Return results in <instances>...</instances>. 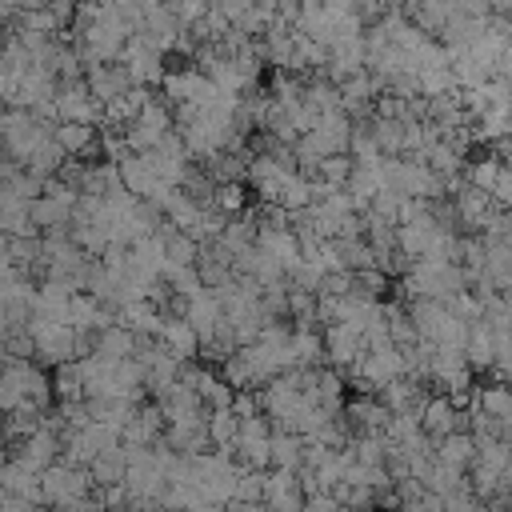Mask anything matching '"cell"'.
<instances>
[{"label":"cell","instance_id":"7a4b0ae2","mask_svg":"<svg viewBox=\"0 0 512 512\" xmlns=\"http://www.w3.org/2000/svg\"><path fill=\"white\" fill-rule=\"evenodd\" d=\"M300 460H304V432L272 428V440H268V468H300Z\"/></svg>","mask_w":512,"mask_h":512},{"label":"cell","instance_id":"277c9868","mask_svg":"<svg viewBox=\"0 0 512 512\" xmlns=\"http://www.w3.org/2000/svg\"><path fill=\"white\" fill-rule=\"evenodd\" d=\"M392 4H404V8H416L420 0H392Z\"/></svg>","mask_w":512,"mask_h":512},{"label":"cell","instance_id":"6da1fadb","mask_svg":"<svg viewBox=\"0 0 512 512\" xmlns=\"http://www.w3.org/2000/svg\"><path fill=\"white\" fill-rule=\"evenodd\" d=\"M160 344H164L176 360H192V356L200 352V336H196V328L188 324V316H164Z\"/></svg>","mask_w":512,"mask_h":512},{"label":"cell","instance_id":"3957f363","mask_svg":"<svg viewBox=\"0 0 512 512\" xmlns=\"http://www.w3.org/2000/svg\"><path fill=\"white\" fill-rule=\"evenodd\" d=\"M16 4H20V8H44L48 0H16Z\"/></svg>","mask_w":512,"mask_h":512}]
</instances>
